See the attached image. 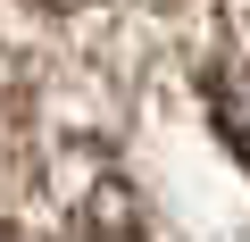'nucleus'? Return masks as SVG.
<instances>
[{
	"label": "nucleus",
	"mask_w": 250,
	"mask_h": 242,
	"mask_svg": "<svg viewBox=\"0 0 250 242\" xmlns=\"http://www.w3.org/2000/svg\"><path fill=\"white\" fill-rule=\"evenodd\" d=\"M217 134H225L233 159L250 167V67H233V75L217 84Z\"/></svg>",
	"instance_id": "obj_1"
},
{
	"label": "nucleus",
	"mask_w": 250,
	"mask_h": 242,
	"mask_svg": "<svg viewBox=\"0 0 250 242\" xmlns=\"http://www.w3.org/2000/svg\"><path fill=\"white\" fill-rule=\"evenodd\" d=\"M34 9H83V0H34Z\"/></svg>",
	"instance_id": "obj_2"
},
{
	"label": "nucleus",
	"mask_w": 250,
	"mask_h": 242,
	"mask_svg": "<svg viewBox=\"0 0 250 242\" xmlns=\"http://www.w3.org/2000/svg\"><path fill=\"white\" fill-rule=\"evenodd\" d=\"M0 242H17V234H9V225H0Z\"/></svg>",
	"instance_id": "obj_3"
}]
</instances>
